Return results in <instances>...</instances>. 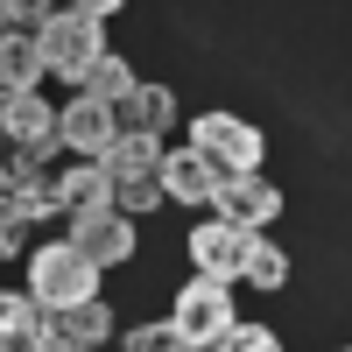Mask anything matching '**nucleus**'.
<instances>
[{
  "label": "nucleus",
  "mask_w": 352,
  "mask_h": 352,
  "mask_svg": "<svg viewBox=\"0 0 352 352\" xmlns=\"http://www.w3.org/2000/svg\"><path fill=\"white\" fill-rule=\"evenodd\" d=\"M99 261L85 254L78 240H56V247H43L36 261H28V289L50 303V310H64V303H85V296H99Z\"/></svg>",
  "instance_id": "nucleus-1"
},
{
  "label": "nucleus",
  "mask_w": 352,
  "mask_h": 352,
  "mask_svg": "<svg viewBox=\"0 0 352 352\" xmlns=\"http://www.w3.org/2000/svg\"><path fill=\"white\" fill-rule=\"evenodd\" d=\"M176 324H184V352L226 345V331L240 324V317H232V296H226V275L197 268V282H184V296H176Z\"/></svg>",
  "instance_id": "nucleus-2"
},
{
  "label": "nucleus",
  "mask_w": 352,
  "mask_h": 352,
  "mask_svg": "<svg viewBox=\"0 0 352 352\" xmlns=\"http://www.w3.org/2000/svg\"><path fill=\"white\" fill-rule=\"evenodd\" d=\"M43 56H50V71L56 78H71V85H85V78H92V64H99V56H106V28L92 21V14H78V8H64V14H56L50 28H43Z\"/></svg>",
  "instance_id": "nucleus-3"
},
{
  "label": "nucleus",
  "mask_w": 352,
  "mask_h": 352,
  "mask_svg": "<svg viewBox=\"0 0 352 352\" xmlns=\"http://www.w3.org/2000/svg\"><path fill=\"white\" fill-rule=\"evenodd\" d=\"M190 148H197V155H212V162L232 176V169H261L268 141H261V127L232 120V113H197V120H190Z\"/></svg>",
  "instance_id": "nucleus-4"
},
{
  "label": "nucleus",
  "mask_w": 352,
  "mask_h": 352,
  "mask_svg": "<svg viewBox=\"0 0 352 352\" xmlns=\"http://www.w3.org/2000/svg\"><path fill=\"white\" fill-rule=\"evenodd\" d=\"M71 240L99 261V268H120V261L134 254V212H120V204H92V212L71 219Z\"/></svg>",
  "instance_id": "nucleus-5"
},
{
  "label": "nucleus",
  "mask_w": 352,
  "mask_h": 352,
  "mask_svg": "<svg viewBox=\"0 0 352 352\" xmlns=\"http://www.w3.org/2000/svg\"><path fill=\"white\" fill-rule=\"evenodd\" d=\"M219 219H232V226H275V212H282V190L268 184V176H261V169H232L226 176V184H219Z\"/></svg>",
  "instance_id": "nucleus-6"
},
{
  "label": "nucleus",
  "mask_w": 352,
  "mask_h": 352,
  "mask_svg": "<svg viewBox=\"0 0 352 352\" xmlns=\"http://www.w3.org/2000/svg\"><path fill=\"white\" fill-rule=\"evenodd\" d=\"M113 338V310L99 296H85V303H64V310H50V331H43V352H92Z\"/></svg>",
  "instance_id": "nucleus-7"
},
{
  "label": "nucleus",
  "mask_w": 352,
  "mask_h": 352,
  "mask_svg": "<svg viewBox=\"0 0 352 352\" xmlns=\"http://www.w3.org/2000/svg\"><path fill=\"white\" fill-rule=\"evenodd\" d=\"M247 247H254V226H232V219H212V226L190 232V261L204 275H226V282H240Z\"/></svg>",
  "instance_id": "nucleus-8"
},
{
  "label": "nucleus",
  "mask_w": 352,
  "mask_h": 352,
  "mask_svg": "<svg viewBox=\"0 0 352 352\" xmlns=\"http://www.w3.org/2000/svg\"><path fill=\"white\" fill-rule=\"evenodd\" d=\"M64 141H71V155H106L113 141H120V106L78 92V99L64 106Z\"/></svg>",
  "instance_id": "nucleus-9"
},
{
  "label": "nucleus",
  "mask_w": 352,
  "mask_h": 352,
  "mask_svg": "<svg viewBox=\"0 0 352 352\" xmlns=\"http://www.w3.org/2000/svg\"><path fill=\"white\" fill-rule=\"evenodd\" d=\"M162 184H169V197H176V204H212V197H219V184H226V169H219L212 155H197L190 141H184V155H162Z\"/></svg>",
  "instance_id": "nucleus-10"
},
{
  "label": "nucleus",
  "mask_w": 352,
  "mask_h": 352,
  "mask_svg": "<svg viewBox=\"0 0 352 352\" xmlns=\"http://www.w3.org/2000/svg\"><path fill=\"white\" fill-rule=\"evenodd\" d=\"M43 331H50V303L36 296V289H8V296H0V345H21V352H43Z\"/></svg>",
  "instance_id": "nucleus-11"
},
{
  "label": "nucleus",
  "mask_w": 352,
  "mask_h": 352,
  "mask_svg": "<svg viewBox=\"0 0 352 352\" xmlns=\"http://www.w3.org/2000/svg\"><path fill=\"white\" fill-rule=\"evenodd\" d=\"M50 71V56L36 36H21V28H8L0 36V92H36V78Z\"/></svg>",
  "instance_id": "nucleus-12"
},
{
  "label": "nucleus",
  "mask_w": 352,
  "mask_h": 352,
  "mask_svg": "<svg viewBox=\"0 0 352 352\" xmlns=\"http://www.w3.org/2000/svg\"><path fill=\"white\" fill-rule=\"evenodd\" d=\"M0 127H8V141H43L64 127V113L43 106L36 92H0Z\"/></svg>",
  "instance_id": "nucleus-13"
},
{
  "label": "nucleus",
  "mask_w": 352,
  "mask_h": 352,
  "mask_svg": "<svg viewBox=\"0 0 352 352\" xmlns=\"http://www.w3.org/2000/svg\"><path fill=\"white\" fill-rule=\"evenodd\" d=\"M56 190H64V212H92V204H113V169L92 155L85 169H56Z\"/></svg>",
  "instance_id": "nucleus-14"
},
{
  "label": "nucleus",
  "mask_w": 352,
  "mask_h": 352,
  "mask_svg": "<svg viewBox=\"0 0 352 352\" xmlns=\"http://www.w3.org/2000/svg\"><path fill=\"white\" fill-rule=\"evenodd\" d=\"M169 120H176V92H169V85H134V99L120 106L127 134H162Z\"/></svg>",
  "instance_id": "nucleus-15"
},
{
  "label": "nucleus",
  "mask_w": 352,
  "mask_h": 352,
  "mask_svg": "<svg viewBox=\"0 0 352 352\" xmlns=\"http://www.w3.org/2000/svg\"><path fill=\"white\" fill-rule=\"evenodd\" d=\"M99 162L113 169V184H120V176H148V169H162V134H127L120 127V141H113Z\"/></svg>",
  "instance_id": "nucleus-16"
},
{
  "label": "nucleus",
  "mask_w": 352,
  "mask_h": 352,
  "mask_svg": "<svg viewBox=\"0 0 352 352\" xmlns=\"http://www.w3.org/2000/svg\"><path fill=\"white\" fill-rule=\"evenodd\" d=\"M134 85H141V78H134V71H127L113 50H106L99 64H92V78L78 85V92H92V99H106V106H127V99H134Z\"/></svg>",
  "instance_id": "nucleus-17"
},
{
  "label": "nucleus",
  "mask_w": 352,
  "mask_h": 352,
  "mask_svg": "<svg viewBox=\"0 0 352 352\" xmlns=\"http://www.w3.org/2000/svg\"><path fill=\"white\" fill-rule=\"evenodd\" d=\"M240 282H254V289H282L289 282V254L268 240V232H254V247H247V268H240Z\"/></svg>",
  "instance_id": "nucleus-18"
},
{
  "label": "nucleus",
  "mask_w": 352,
  "mask_h": 352,
  "mask_svg": "<svg viewBox=\"0 0 352 352\" xmlns=\"http://www.w3.org/2000/svg\"><path fill=\"white\" fill-rule=\"evenodd\" d=\"M169 197V184H162V169H148V176H120V184H113V204H120V212H155V204Z\"/></svg>",
  "instance_id": "nucleus-19"
},
{
  "label": "nucleus",
  "mask_w": 352,
  "mask_h": 352,
  "mask_svg": "<svg viewBox=\"0 0 352 352\" xmlns=\"http://www.w3.org/2000/svg\"><path fill=\"white\" fill-rule=\"evenodd\" d=\"M8 8V28H21V36H43V28L64 14V8H50V0H0Z\"/></svg>",
  "instance_id": "nucleus-20"
},
{
  "label": "nucleus",
  "mask_w": 352,
  "mask_h": 352,
  "mask_svg": "<svg viewBox=\"0 0 352 352\" xmlns=\"http://www.w3.org/2000/svg\"><path fill=\"white\" fill-rule=\"evenodd\" d=\"M169 345H184V324H176V317H162V324H134V331H127V352H169Z\"/></svg>",
  "instance_id": "nucleus-21"
},
{
  "label": "nucleus",
  "mask_w": 352,
  "mask_h": 352,
  "mask_svg": "<svg viewBox=\"0 0 352 352\" xmlns=\"http://www.w3.org/2000/svg\"><path fill=\"white\" fill-rule=\"evenodd\" d=\"M226 345H232V352H275L282 338H275L268 324H232V331H226Z\"/></svg>",
  "instance_id": "nucleus-22"
},
{
  "label": "nucleus",
  "mask_w": 352,
  "mask_h": 352,
  "mask_svg": "<svg viewBox=\"0 0 352 352\" xmlns=\"http://www.w3.org/2000/svg\"><path fill=\"white\" fill-rule=\"evenodd\" d=\"M21 240H28V226L21 219H0V254H21Z\"/></svg>",
  "instance_id": "nucleus-23"
},
{
  "label": "nucleus",
  "mask_w": 352,
  "mask_h": 352,
  "mask_svg": "<svg viewBox=\"0 0 352 352\" xmlns=\"http://www.w3.org/2000/svg\"><path fill=\"white\" fill-rule=\"evenodd\" d=\"M71 8H78V14H92V21H106V14H120L127 0H71Z\"/></svg>",
  "instance_id": "nucleus-24"
}]
</instances>
